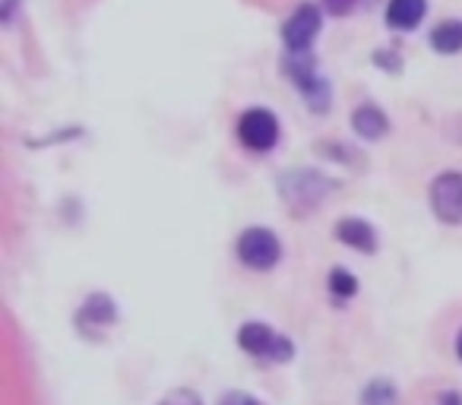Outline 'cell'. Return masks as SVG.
Masks as SVG:
<instances>
[{"instance_id":"6da1fadb","label":"cell","mask_w":462,"mask_h":405,"mask_svg":"<svg viewBox=\"0 0 462 405\" xmlns=\"http://www.w3.org/2000/svg\"><path fill=\"white\" fill-rule=\"evenodd\" d=\"M336 190V180H329L317 168H291L279 178V193H282L285 207L291 216H310L320 209V203Z\"/></svg>"},{"instance_id":"7a4b0ae2","label":"cell","mask_w":462,"mask_h":405,"mask_svg":"<svg viewBox=\"0 0 462 405\" xmlns=\"http://www.w3.org/2000/svg\"><path fill=\"white\" fill-rule=\"evenodd\" d=\"M282 70H285V77L295 83V89L304 96L308 108L314 111V115H327L329 105H333V86H329V79L323 77L320 67H317L314 51H308V54H285V58H282Z\"/></svg>"},{"instance_id":"3957f363","label":"cell","mask_w":462,"mask_h":405,"mask_svg":"<svg viewBox=\"0 0 462 405\" xmlns=\"http://www.w3.org/2000/svg\"><path fill=\"white\" fill-rule=\"evenodd\" d=\"M238 345L245 348L251 358L270 361V364H289V361L295 358V342L263 320H247L245 327L238 329Z\"/></svg>"},{"instance_id":"277c9868","label":"cell","mask_w":462,"mask_h":405,"mask_svg":"<svg viewBox=\"0 0 462 405\" xmlns=\"http://www.w3.org/2000/svg\"><path fill=\"white\" fill-rule=\"evenodd\" d=\"M238 260L254 272H266L282 260V241L276 238V232L263 226H254L247 232H241L238 238Z\"/></svg>"},{"instance_id":"5b68a950","label":"cell","mask_w":462,"mask_h":405,"mask_svg":"<svg viewBox=\"0 0 462 405\" xmlns=\"http://www.w3.org/2000/svg\"><path fill=\"white\" fill-rule=\"evenodd\" d=\"M323 29V14L317 4H298L295 14L282 26V45L285 54H308L314 48L317 35Z\"/></svg>"},{"instance_id":"8992f818","label":"cell","mask_w":462,"mask_h":405,"mask_svg":"<svg viewBox=\"0 0 462 405\" xmlns=\"http://www.w3.org/2000/svg\"><path fill=\"white\" fill-rule=\"evenodd\" d=\"M279 121L270 108H247L238 121V140L251 152H273L279 143Z\"/></svg>"},{"instance_id":"52a82bcc","label":"cell","mask_w":462,"mask_h":405,"mask_svg":"<svg viewBox=\"0 0 462 405\" xmlns=\"http://www.w3.org/2000/svg\"><path fill=\"white\" fill-rule=\"evenodd\" d=\"M430 209L443 226L462 222V171H443L430 184Z\"/></svg>"},{"instance_id":"ba28073f","label":"cell","mask_w":462,"mask_h":405,"mask_svg":"<svg viewBox=\"0 0 462 405\" xmlns=\"http://www.w3.org/2000/svg\"><path fill=\"white\" fill-rule=\"evenodd\" d=\"M336 238L346 247H355L358 253L377 251V228L367 219H358V216H346V219L336 222Z\"/></svg>"},{"instance_id":"9c48e42d","label":"cell","mask_w":462,"mask_h":405,"mask_svg":"<svg viewBox=\"0 0 462 405\" xmlns=\"http://www.w3.org/2000/svg\"><path fill=\"white\" fill-rule=\"evenodd\" d=\"M424 14H428V0H390L383 20L396 32H415L421 26Z\"/></svg>"},{"instance_id":"30bf717a","label":"cell","mask_w":462,"mask_h":405,"mask_svg":"<svg viewBox=\"0 0 462 405\" xmlns=\"http://www.w3.org/2000/svg\"><path fill=\"white\" fill-rule=\"evenodd\" d=\"M352 127L361 140L374 143V140H383L390 133V117L377 108V105H361V108L352 111Z\"/></svg>"},{"instance_id":"8fae6325","label":"cell","mask_w":462,"mask_h":405,"mask_svg":"<svg viewBox=\"0 0 462 405\" xmlns=\"http://www.w3.org/2000/svg\"><path fill=\"white\" fill-rule=\"evenodd\" d=\"M430 48L437 54H459L462 51V20H443L430 29Z\"/></svg>"},{"instance_id":"7c38bea8","label":"cell","mask_w":462,"mask_h":405,"mask_svg":"<svg viewBox=\"0 0 462 405\" xmlns=\"http://www.w3.org/2000/svg\"><path fill=\"white\" fill-rule=\"evenodd\" d=\"M89 317H92L89 327H96V329H102V327H108V323H115V317H117L115 301H111L108 295H89V298H86L83 308H79V320H89Z\"/></svg>"},{"instance_id":"4fadbf2b","label":"cell","mask_w":462,"mask_h":405,"mask_svg":"<svg viewBox=\"0 0 462 405\" xmlns=\"http://www.w3.org/2000/svg\"><path fill=\"white\" fill-rule=\"evenodd\" d=\"M361 405H399V392L390 380H371L361 392Z\"/></svg>"},{"instance_id":"5bb4252c","label":"cell","mask_w":462,"mask_h":405,"mask_svg":"<svg viewBox=\"0 0 462 405\" xmlns=\"http://www.w3.org/2000/svg\"><path fill=\"white\" fill-rule=\"evenodd\" d=\"M329 291H333L339 301H348L352 295H358V279L348 270H342V266H336V270L329 272Z\"/></svg>"},{"instance_id":"9a60e30c","label":"cell","mask_w":462,"mask_h":405,"mask_svg":"<svg viewBox=\"0 0 462 405\" xmlns=\"http://www.w3.org/2000/svg\"><path fill=\"white\" fill-rule=\"evenodd\" d=\"M159 405H203V402H199L197 392H190V390H174V392H168V396L162 399Z\"/></svg>"},{"instance_id":"2e32d148","label":"cell","mask_w":462,"mask_h":405,"mask_svg":"<svg viewBox=\"0 0 462 405\" xmlns=\"http://www.w3.org/2000/svg\"><path fill=\"white\" fill-rule=\"evenodd\" d=\"M355 7H358V0H323V10L329 16H348Z\"/></svg>"},{"instance_id":"e0dca14e","label":"cell","mask_w":462,"mask_h":405,"mask_svg":"<svg viewBox=\"0 0 462 405\" xmlns=\"http://www.w3.org/2000/svg\"><path fill=\"white\" fill-rule=\"evenodd\" d=\"M218 405H266V402H260L257 396H247V392H228V396H222Z\"/></svg>"},{"instance_id":"ac0fdd59","label":"cell","mask_w":462,"mask_h":405,"mask_svg":"<svg viewBox=\"0 0 462 405\" xmlns=\"http://www.w3.org/2000/svg\"><path fill=\"white\" fill-rule=\"evenodd\" d=\"M374 64H377V67H386V70H393V73L399 70V60L393 58L390 51H377V54H374Z\"/></svg>"},{"instance_id":"d6986e66","label":"cell","mask_w":462,"mask_h":405,"mask_svg":"<svg viewBox=\"0 0 462 405\" xmlns=\"http://www.w3.org/2000/svg\"><path fill=\"white\" fill-rule=\"evenodd\" d=\"M456 354L462 358V329H459V336H456Z\"/></svg>"}]
</instances>
